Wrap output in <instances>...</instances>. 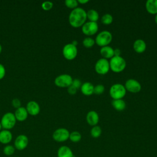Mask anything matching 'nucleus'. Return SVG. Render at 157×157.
Masks as SVG:
<instances>
[{
  "instance_id": "8",
  "label": "nucleus",
  "mask_w": 157,
  "mask_h": 157,
  "mask_svg": "<svg viewBox=\"0 0 157 157\" xmlns=\"http://www.w3.org/2000/svg\"><path fill=\"white\" fill-rule=\"evenodd\" d=\"M94 69L96 72L101 75L106 74L110 70L109 61L105 58L99 59L94 66Z\"/></svg>"
},
{
  "instance_id": "10",
  "label": "nucleus",
  "mask_w": 157,
  "mask_h": 157,
  "mask_svg": "<svg viewBox=\"0 0 157 157\" xmlns=\"http://www.w3.org/2000/svg\"><path fill=\"white\" fill-rule=\"evenodd\" d=\"M82 33L86 36H93L98 31V25L97 22L87 21L82 26Z\"/></svg>"
},
{
  "instance_id": "11",
  "label": "nucleus",
  "mask_w": 157,
  "mask_h": 157,
  "mask_svg": "<svg viewBox=\"0 0 157 157\" xmlns=\"http://www.w3.org/2000/svg\"><path fill=\"white\" fill-rule=\"evenodd\" d=\"M28 143V137L25 134H20L16 137L14 141V147L15 149L19 151H22L27 147Z\"/></svg>"
},
{
  "instance_id": "22",
  "label": "nucleus",
  "mask_w": 157,
  "mask_h": 157,
  "mask_svg": "<svg viewBox=\"0 0 157 157\" xmlns=\"http://www.w3.org/2000/svg\"><path fill=\"white\" fill-rule=\"evenodd\" d=\"M112 105L113 108L118 111H122L126 107V103L122 99H113L112 101Z\"/></svg>"
},
{
  "instance_id": "29",
  "label": "nucleus",
  "mask_w": 157,
  "mask_h": 157,
  "mask_svg": "<svg viewBox=\"0 0 157 157\" xmlns=\"http://www.w3.org/2000/svg\"><path fill=\"white\" fill-rule=\"evenodd\" d=\"M64 4L66 7L70 9H75L78 6V1L76 0H66L64 1Z\"/></svg>"
},
{
  "instance_id": "40",
  "label": "nucleus",
  "mask_w": 157,
  "mask_h": 157,
  "mask_svg": "<svg viewBox=\"0 0 157 157\" xmlns=\"http://www.w3.org/2000/svg\"><path fill=\"white\" fill-rule=\"evenodd\" d=\"M1 51H2V46H1V45L0 44V53H1Z\"/></svg>"
},
{
  "instance_id": "23",
  "label": "nucleus",
  "mask_w": 157,
  "mask_h": 157,
  "mask_svg": "<svg viewBox=\"0 0 157 157\" xmlns=\"http://www.w3.org/2000/svg\"><path fill=\"white\" fill-rule=\"evenodd\" d=\"M86 17L90 20V21L97 22L99 19V13L94 9L88 10L86 12Z\"/></svg>"
},
{
  "instance_id": "41",
  "label": "nucleus",
  "mask_w": 157,
  "mask_h": 157,
  "mask_svg": "<svg viewBox=\"0 0 157 157\" xmlns=\"http://www.w3.org/2000/svg\"><path fill=\"white\" fill-rule=\"evenodd\" d=\"M2 125H1V121H0V131H1V129H2Z\"/></svg>"
},
{
  "instance_id": "39",
  "label": "nucleus",
  "mask_w": 157,
  "mask_h": 157,
  "mask_svg": "<svg viewBox=\"0 0 157 157\" xmlns=\"http://www.w3.org/2000/svg\"><path fill=\"white\" fill-rule=\"evenodd\" d=\"M155 23L157 24V13L155 15Z\"/></svg>"
},
{
  "instance_id": "31",
  "label": "nucleus",
  "mask_w": 157,
  "mask_h": 157,
  "mask_svg": "<svg viewBox=\"0 0 157 157\" xmlns=\"http://www.w3.org/2000/svg\"><path fill=\"white\" fill-rule=\"evenodd\" d=\"M53 2L50 1H44L41 4V7L42 9L46 11L50 10L53 7Z\"/></svg>"
},
{
  "instance_id": "1",
  "label": "nucleus",
  "mask_w": 157,
  "mask_h": 157,
  "mask_svg": "<svg viewBox=\"0 0 157 157\" xmlns=\"http://www.w3.org/2000/svg\"><path fill=\"white\" fill-rule=\"evenodd\" d=\"M86 11L83 8L77 7L71 12L69 15V22L72 27L79 28L86 22Z\"/></svg>"
},
{
  "instance_id": "4",
  "label": "nucleus",
  "mask_w": 157,
  "mask_h": 157,
  "mask_svg": "<svg viewBox=\"0 0 157 157\" xmlns=\"http://www.w3.org/2000/svg\"><path fill=\"white\" fill-rule=\"evenodd\" d=\"M16 118L14 113L12 112H7L1 118V123L4 129L10 130L12 129L16 124Z\"/></svg>"
},
{
  "instance_id": "7",
  "label": "nucleus",
  "mask_w": 157,
  "mask_h": 157,
  "mask_svg": "<svg viewBox=\"0 0 157 157\" xmlns=\"http://www.w3.org/2000/svg\"><path fill=\"white\" fill-rule=\"evenodd\" d=\"M72 77L66 74H61L57 76L55 79V84L58 87L61 88H65L69 87L72 85Z\"/></svg>"
},
{
  "instance_id": "9",
  "label": "nucleus",
  "mask_w": 157,
  "mask_h": 157,
  "mask_svg": "<svg viewBox=\"0 0 157 157\" xmlns=\"http://www.w3.org/2000/svg\"><path fill=\"white\" fill-rule=\"evenodd\" d=\"M69 131L64 128H60L56 129L52 134L53 140L58 142H63L69 139Z\"/></svg>"
},
{
  "instance_id": "28",
  "label": "nucleus",
  "mask_w": 157,
  "mask_h": 157,
  "mask_svg": "<svg viewBox=\"0 0 157 157\" xmlns=\"http://www.w3.org/2000/svg\"><path fill=\"white\" fill-rule=\"evenodd\" d=\"M94 44L95 40L90 37L85 38L83 40V45L86 48H91L94 45Z\"/></svg>"
},
{
  "instance_id": "24",
  "label": "nucleus",
  "mask_w": 157,
  "mask_h": 157,
  "mask_svg": "<svg viewBox=\"0 0 157 157\" xmlns=\"http://www.w3.org/2000/svg\"><path fill=\"white\" fill-rule=\"evenodd\" d=\"M15 148L14 146L12 145L7 144L3 148V153L8 157L12 156V155L15 153Z\"/></svg>"
},
{
  "instance_id": "21",
  "label": "nucleus",
  "mask_w": 157,
  "mask_h": 157,
  "mask_svg": "<svg viewBox=\"0 0 157 157\" xmlns=\"http://www.w3.org/2000/svg\"><path fill=\"white\" fill-rule=\"evenodd\" d=\"M147 11L151 14L157 13V0H148L145 3Z\"/></svg>"
},
{
  "instance_id": "12",
  "label": "nucleus",
  "mask_w": 157,
  "mask_h": 157,
  "mask_svg": "<svg viewBox=\"0 0 157 157\" xmlns=\"http://www.w3.org/2000/svg\"><path fill=\"white\" fill-rule=\"evenodd\" d=\"M124 87L126 90L133 93H138L141 90L140 83L137 80L133 78L127 80L125 82Z\"/></svg>"
},
{
  "instance_id": "20",
  "label": "nucleus",
  "mask_w": 157,
  "mask_h": 157,
  "mask_svg": "<svg viewBox=\"0 0 157 157\" xmlns=\"http://www.w3.org/2000/svg\"><path fill=\"white\" fill-rule=\"evenodd\" d=\"M80 90L82 93L85 95V96H90L93 94V90H94V86L93 85L88 82H85L83 84H82Z\"/></svg>"
},
{
  "instance_id": "3",
  "label": "nucleus",
  "mask_w": 157,
  "mask_h": 157,
  "mask_svg": "<svg viewBox=\"0 0 157 157\" xmlns=\"http://www.w3.org/2000/svg\"><path fill=\"white\" fill-rule=\"evenodd\" d=\"M126 90L124 86L120 83H115L112 85L109 90V94L113 99H122L126 94Z\"/></svg>"
},
{
  "instance_id": "19",
  "label": "nucleus",
  "mask_w": 157,
  "mask_h": 157,
  "mask_svg": "<svg viewBox=\"0 0 157 157\" xmlns=\"http://www.w3.org/2000/svg\"><path fill=\"white\" fill-rule=\"evenodd\" d=\"M100 53L103 58H112L114 56V49L109 45L102 47L100 50Z\"/></svg>"
},
{
  "instance_id": "18",
  "label": "nucleus",
  "mask_w": 157,
  "mask_h": 157,
  "mask_svg": "<svg viewBox=\"0 0 157 157\" xmlns=\"http://www.w3.org/2000/svg\"><path fill=\"white\" fill-rule=\"evenodd\" d=\"M147 47L145 42L142 39H137L133 44V49L138 53H143Z\"/></svg>"
},
{
  "instance_id": "30",
  "label": "nucleus",
  "mask_w": 157,
  "mask_h": 157,
  "mask_svg": "<svg viewBox=\"0 0 157 157\" xmlns=\"http://www.w3.org/2000/svg\"><path fill=\"white\" fill-rule=\"evenodd\" d=\"M104 90H105L104 86L102 84H99V85H97L96 86H94L93 93H94L96 94H98V95H99V94H101L104 93Z\"/></svg>"
},
{
  "instance_id": "16",
  "label": "nucleus",
  "mask_w": 157,
  "mask_h": 157,
  "mask_svg": "<svg viewBox=\"0 0 157 157\" xmlns=\"http://www.w3.org/2000/svg\"><path fill=\"white\" fill-rule=\"evenodd\" d=\"M14 115L15 117V118L17 120L19 121H23L26 120L28 118V113L26 109V108L23 107H20L18 109H17L15 111Z\"/></svg>"
},
{
  "instance_id": "17",
  "label": "nucleus",
  "mask_w": 157,
  "mask_h": 157,
  "mask_svg": "<svg viewBox=\"0 0 157 157\" xmlns=\"http://www.w3.org/2000/svg\"><path fill=\"white\" fill-rule=\"evenodd\" d=\"M58 157H74L72 150L67 146H61L57 151Z\"/></svg>"
},
{
  "instance_id": "42",
  "label": "nucleus",
  "mask_w": 157,
  "mask_h": 157,
  "mask_svg": "<svg viewBox=\"0 0 157 157\" xmlns=\"http://www.w3.org/2000/svg\"><path fill=\"white\" fill-rule=\"evenodd\" d=\"M9 157H13V156H9Z\"/></svg>"
},
{
  "instance_id": "32",
  "label": "nucleus",
  "mask_w": 157,
  "mask_h": 157,
  "mask_svg": "<svg viewBox=\"0 0 157 157\" xmlns=\"http://www.w3.org/2000/svg\"><path fill=\"white\" fill-rule=\"evenodd\" d=\"M12 106L14 107V108H16L18 109L19 107H21V102L20 101L17 99V98H14L12 101Z\"/></svg>"
},
{
  "instance_id": "14",
  "label": "nucleus",
  "mask_w": 157,
  "mask_h": 157,
  "mask_svg": "<svg viewBox=\"0 0 157 157\" xmlns=\"http://www.w3.org/2000/svg\"><path fill=\"white\" fill-rule=\"evenodd\" d=\"M86 120L87 123L90 126H96L99 122V115L98 113L94 110L88 112L86 116Z\"/></svg>"
},
{
  "instance_id": "38",
  "label": "nucleus",
  "mask_w": 157,
  "mask_h": 157,
  "mask_svg": "<svg viewBox=\"0 0 157 157\" xmlns=\"http://www.w3.org/2000/svg\"><path fill=\"white\" fill-rule=\"evenodd\" d=\"M72 44L76 46V45H77L78 42H77V41H76V40H73V41H72Z\"/></svg>"
},
{
  "instance_id": "25",
  "label": "nucleus",
  "mask_w": 157,
  "mask_h": 157,
  "mask_svg": "<svg viewBox=\"0 0 157 157\" xmlns=\"http://www.w3.org/2000/svg\"><path fill=\"white\" fill-rule=\"evenodd\" d=\"M69 139L72 142L76 143V142H78L81 140L82 136L80 133L78 131H72L69 134Z\"/></svg>"
},
{
  "instance_id": "37",
  "label": "nucleus",
  "mask_w": 157,
  "mask_h": 157,
  "mask_svg": "<svg viewBox=\"0 0 157 157\" xmlns=\"http://www.w3.org/2000/svg\"><path fill=\"white\" fill-rule=\"evenodd\" d=\"M77 1H78V3H80L82 4H86L89 2L88 0H78Z\"/></svg>"
},
{
  "instance_id": "34",
  "label": "nucleus",
  "mask_w": 157,
  "mask_h": 157,
  "mask_svg": "<svg viewBox=\"0 0 157 157\" xmlns=\"http://www.w3.org/2000/svg\"><path fill=\"white\" fill-rule=\"evenodd\" d=\"M6 75V69L4 66L0 63V80L2 79Z\"/></svg>"
},
{
  "instance_id": "2",
  "label": "nucleus",
  "mask_w": 157,
  "mask_h": 157,
  "mask_svg": "<svg viewBox=\"0 0 157 157\" xmlns=\"http://www.w3.org/2000/svg\"><path fill=\"white\" fill-rule=\"evenodd\" d=\"M110 69L114 72H122L126 67L125 59L121 56H113L109 61Z\"/></svg>"
},
{
  "instance_id": "26",
  "label": "nucleus",
  "mask_w": 157,
  "mask_h": 157,
  "mask_svg": "<svg viewBox=\"0 0 157 157\" xmlns=\"http://www.w3.org/2000/svg\"><path fill=\"white\" fill-rule=\"evenodd\" d=\"M101 133H102L101 128L97 125L93 126V128L90 131V134L94 138L99 137L101 136Z\"/></svg>"
},
{
  "instance_id": "5",
  "label": "nucleus",
  "mask_w": 157,
  "mask_h": 157,
  "mask_svg": "<svg viewBox=\"0 0 157 157\" xmlns=\"http://www.w3.org/2000/svg\"><path fill=\"white\" fill-rule=\"evenodd\" d=\"M112 40V35L108 31H102L100 32L96 37V44L101 47L107 46Z\"/></svg>"
},
{
  "instance_id": "36",
  "label": "nucleus",
  "mask_w": 157,
  "mask_h": 157,
  "mask_svg": "<svg viewBox=\"0 0 157 157\" xmlns=\"http://www.w3.org/2000/svg\"><path fill=\"white\" fill-rule=\"evenodd\" d=\"M114 56H120V50L119 49L114 50Z\"/></svg>"
},
{
  "instance_id": "15",
  "label": "nucleus",
  "mask_w": 157,
  "mask_h": 157,
  "mask_svg": "<svg viewBox=\"0 0 157 157\" xmlns=\"http://www.w3.org/2000/svg\"><path fill=\"white\" fill-rule=\"evenodd\" d=\"M12 134L9 130L3 129L0 131V142L7 145L12 140Z\"/></svg>"
},
{
  "instance_id": "6",
  "label": "nucleus",
  "mask_w": 157,
  "mask_h": 157,
  "mask_svg": "<svg viewBox=\"0 0 157 157\" xmlns=\"http://www.w3.org/2000/svg\"><path fill=\"white\" fill-rule=\"evenodd\" d=\"M63 55L67 60H72L75 58L77 55V47L72 43L66 44L63 48Z\"/></svg>"
},
{
  "instance_id": "27",
  "label": "nucleus",
  "mask_w": 157,
  "mask_h": 157,
  "mask_svg": "<svg viewBox=\"0 0 157 157\" xmlns=\"http://www.w3.org/2000/svg\"><path fill=\"white\" fill-rule=\"evenodd\" d=\"M113 21V17L112 16V15L109 14V13H105L104 15H102V17H101V22L104 24V25H110L112 23Z\"/></svg>"
},
{
  "instance_id": "33",
  "label": "nucleus",
  "mask_w": 157,
  "mask_h": 157,
  "mask_svg": "<svg viewBox=\"0 0 157 157\" xmlns=\"http://www.w3.org/2000/svg\"><path fill=\"white\" fill-rule=\"evenodd\" d=\"M72 85L74 86L77 90V89H78V88H80L81 87V85H82L81 82H80V80H78V79H77V78L74 79V80H72Z\"/></svg>"
},
{
  "instance_id": "35",
  "label": "nucleus",
  "mask_w": 157,
  "mask_h": 157,
  "mask_svg": "<svg viewBox=\"0 0 157 157\" xmlns=\"http://www.w3.org/2000/svg\"><path fill=\"white\" fill-rule=\"evenodd\" d=\"M67 88H67V91L70 94L73 95V94H75L76 93L77 90L74 86H72V85L71 86H69V87H67Z\"/></svg>"
},
{
  "instance_id": "13",
  "label": "nucleus",
  "mask_w": 157,
  "mask_h": 157,
  "mask_svg": "<svg viewBox=\"0 0 157 157\" xmlns=\"http://www.w3.org/2000/svg\"><path fill=\"white\" fill-rule=\"evenodd\" d=\"M26 109L28 113V114L32 115V116H36L38 115L40 112V106L39 104L34 101H29L27 103Z\"/></svg>"
}]
</instances>
